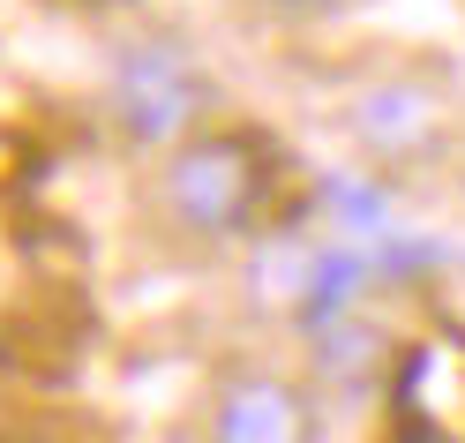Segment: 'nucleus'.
I'll list each match as a JSON object with an SVG mask.
<instances>
[{
    "mask_svg": "<svg viewBox=\"0 0 465 443\" xmlns=\"http://www.w3.org/2000/svg\"><path fill=\"white\" fill-rule=\"evenodd\" d=\"M398 413L420 443H465V338H420L398 368Z\"/></svg>",
    "mask_w": 465,
    "mask_h": 443,
    "instance_id": "3",
    "label": "nucleus"
},
{
    "mask_svg": "<svg viewBox=\"0 0 465 443\" xmlns=\"http://www.w3.org/2000/svg\"><path fill=\"white\" fill-rule=\"evenodd\" d=\"M211 443H315V406L285 376H241L211 413Z\"/></svg>",
    "mask_w": 465,
    "mask_h": 443,
    "instance_id": "4",
    "label": "nucleus"
},
{
    "mask_svg": "<svg viewBox=\"0 0 465 443\" xmlns=\"http://www.w3.org/2000/svg\"><path fill=\"white\" fill-rule=\"evenodd\" d=\"M203 113V76L181 45H128L113 68V121L135 143H181Z\"/></svg>",
    "mask_w": 465,
    "mask_h": 443,
    "instance_id": "2",
    "label": "nucleus"
},
{
    "mask_svg": "<svg viewBox=\"0 0 465 443\" xmlns=\"http://www.w3.org/2000/svg\"><path fill=\"white\" fill-rule=\"evenodd\" d=\"M271 8H323V0H271Z\"/></svg>",
    "mask_w": 465,
    "mask_h": 443,
    "instance_id": "5",
    "label": "nucleus"
},
{
    "mask_svg": "<svg viewBox=\"0 0 465 443\" xmlns=\"http://www.w3.org/2000/svg\"><path fill=\"white\" fill-rule=\"evenodd\" d=\"M165 203L173 218L203 241H225L255 218L263 203V158L248 136H181V151L165 166Z\"/></svg>",
    "mask_w": 465,
    "mask_h": 443,
    "instance_id": "1",
    "label": "nucleus"
}]
</instances>
